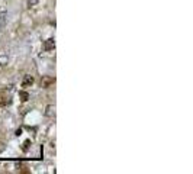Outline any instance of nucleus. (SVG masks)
<instances>
[{
	"label": "nucleus",
	"instance_id": "obj_2",
	"mask_svg": "<svg viewBox=\"0 0 193 174\" xmlns=\"http://www.w3.org/2000/svg\"><path fill=\"white\" fill-rule=\"evenodd\" d=\"M54 81H55V80H54L52 77H44V78H42V81H41V86L46 89V87H50Z\"/></svg>",
	"mask_w": 193,
	"mask_h": 174
},
{
	"label": "nucleus",
	"instance_id": "obj_1",
	"mask_svg": "<svg viewBox=\"0 0 193 174\" xmlns=\"http://www.w3.org/2000/svg\"><path fill=\"white\" fill-rule=\"evenodd\" d=\"M45 116H48V118H54V116H55V106H54V105L46 106V109H45Z\"/></svg>",
	"mask_w": 193,
	"mask_h": 174
},
{
	"label": "nucleus",
	"instance_id": "obj_7",
	"mask_svg": "<svg viewBox=\"0 0 193 174\" xmlns=\"http://www.w3.org/2000/svg\"><path fill=\"white\" fill-rule=\"evenodd\" d=\"M29 144H31V142H29V141H26V142H25V147H23V151H28V148H29Z\"/></svg>",
	"mask_w": 193,
	"mask_h": 174
},
{
	"label": "nucleus",
	"instance_id": "obj_3",
	"mask_svg": "<svg viewBox=\"0 0 193 174\" xmlns=\"http://www.w3.org/2000/svg\"><path fill=\"white\" fill-rule=\"evenodd\" d=\"M54 48H55V41H54L52 38L46 39V42H45V50H46V51H51V50H54Z\"/></svg>",
	"mask_w": 193,
	"mask_h": 174
},
{
	"label": "nucleus",
	"instance_id": "obj_8",
	"mask_svg": "<svg viewBox=\"0 0 193 174\" xmlns=\"http://www.w3.org/2000/svg\"><path fill=\"white\" fill-rule=\"evenodd\" d=\"M0 71H2V64H0Z\"/></svg>",
	"mask_w": 193,
	"mask_h": 174
},
{
	"label": "nucleus",
	"instance_id": "obj_6",
	"mask_svg": "<svg viewBox=\"0 0 193 174\" xmlns=\"http://www.w3.org/2000/svg\"><path fill=\"white\" fill-rule=\"evenodd\" d=\"M21 96L23 97L22 100H28V97H29V96H28V93H25V91H21Z\"/></svg>",
	"mask_w": 193,
	"mask_h": 174
},
{
	"label": "nucleus",
	"instance_id": "obj_4",
	"mask_svg": "<svg viewBox=\"0 0 193 174\" xmlns=\"http://www.w3.org/2000/svg\"><path fill=\"white\" fill-rule=\"evenodd\" d=\"M31 84H34V77H32V75H25V80H23L22 86L23 87H28Z\"/></svg>",
	"mask_w": 193,
	"mask_h": 174
},
{
	"label": "nucleus",
	"instance_id": "obj_5",
	"mask_svg": "<svg viewBox=\"0 0 193 174\" xmlns=\"http://www.w3.org/2000/svg\"><path fill=\"white\" fill-rule=\"evenodd\" d=\"M38 2H39V0H29V2H28V5H29V6H35Z\"/></svg>",
	"mask_w": 193,
	"mask_h": 174
}]
</instances>
